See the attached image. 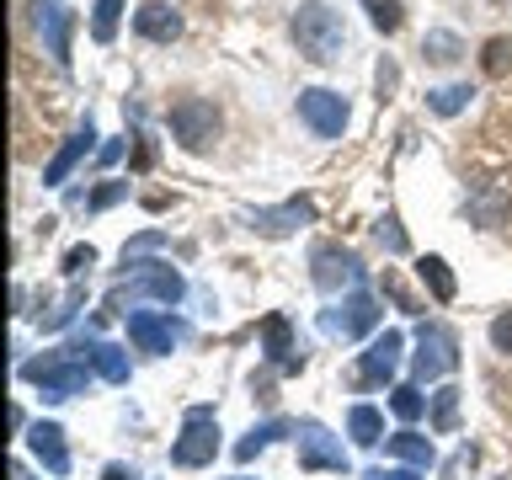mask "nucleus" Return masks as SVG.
<instances>
[{
  "label": "nucleus",
  "mask_w": 512,
  "mask_h": 480,
  "mask_svg": "<svg viewBox=\"0 0 512 480\" xmlns=\"http://www.w3.org/2000/svg\"><path fill=\"white\" fill-rule=\"evenodd\" d=\"M294 43L304 59L315 64H336L347 48V32H342V16H336L331 6H320V0H310V6H299L294 16Z\"/></svg>",
  "instance_id": "1"
},
{
  "label": "nucleus",
  "mask_w": 512,
  "mask_h": 480,
  "mask_svg": "<svg viewBox=\"0 0 512 480\" xmlns=\"http://www.w3.org/2000/svg\"><path fill=\"white\" fill-rule=\"evenodd\" d=\"M22 374H27L32 384H43L48 400H70V395L86 390V358H80L75 347H70V352H48V358L27 363Z\"/></svg>",
  "instance_id": "2"
},
{
  "label": "nucleus",
  "mask_w": 512,
  "mask_h": 480,
  "mask_svg": "<svg viewBox=\"0 0 512 480\" xmlns=\"http://www.w3.org/2000/svg\"><path fill=\"white\" fill-rule=\"evenodd\" d=\"M219 454V422L208 406H192L187 422H182V438L171 443V459L182 464V470H198V464H208Z\"/></svg>",
  "instance_id": "3"
},
{
  "label": "nucleus",
  "mask_w": 512,
  "mask_h": 480,
  "mask_svg": "<svg viewBox=\"0 0 512 480\" xmlns=\"http://www.w3.org/2000/svg\"><path fill=\"white\" fill-rule=\"evenodd\" d=\"M171 128H176V139H182L187 150H203V144L214 139V128H219V112H214V102L182 96V102L171 107Z\"/></svg>",
  "instance_id": "4"
},
{
  "label": "nucleus",
  "mask_w": 512,
  "mask_h": 480,
  "mask_svg": "<svg viewBox=\"0 0 512 480\" xmlns=\"http://www.w3.org/2000/svg\"><path fill=\"white\" fill-rule=\"evenodd\" d=\"M454 363H459L454 331H448V326H422V336H416V379H438Z\"/></svg>",
  "instance_id": "5"
},
{
  "label": "nucleus",
  "mask_w": 512,
  "mask_h": 480,
  "mask_svg": "<svg viewBox=\"0 0 512 480\" xmlns=\"http://www.w3.org/2000/svg\"><path fill=\"white\" fill-rule=\"evenodd\" d=\"M299 464L304 470H347V448L320 422H299Z\"/></svg>",
  "instance_id": "6"
},
{
  "label": "nucleus",
  "mask_w": 512,
  "mask_h": 480,
  "mask_svg": "<svg viewBox=\"0 0 512 480\" xmlns=\"http://www.w3.org/2000/svg\"><path fill=\"white\" fill-rule=\"evenodd\" d=\"M320 326H326V336H363V331H374L379 326V304L368 299V294H352L347 304H336V310L320 315Z\"/></svg>",
  "instance_id": "7"
},
{
  "label": "nucleus",
  "mask_w": 512,
  "mask_h": 480,
  "mask_svg": "<svg viewBox=\"0 0 512 480\" xmlns=\"http://www.w3.org/2000/svg\"><path fill=\"white\" fill-rule=\"evenodd\" d=\"M299 112H304V123H310L315 134H326V139L347 128V102H342V96H331V91H304Z\"/></svg>",
  "instance_id": "8"
},
{
  "label": "nucleus",
  "mask_w": 512,
  "mask_h": 480,
  "mask_svg": "<svg viewBox=\"0 0 512 480\" xmlns=\"http://www.w3.org/2000/svg\"><path fill=\"white\" fill-rule=\"evenodd\" d=\"M176 320L171 315H150V310H134L128 315V336L144 347V352H171V342H176Z\"/></svg>",
  "instance_id": "9"
},
{
  "label": "nucleus",
  "mask_w": 512,
  "mask_h": 480,
  "mask_svg": "<svg viewBox=\"0 0 512 480\" xmlns=\"http://www.w3.org/2000/svg\"><path fill=\"white\" fill-rule=\"evenodd\" d=\"M315 283L326 288V294H336V288L358 283V256L352 251H336V246H320L315 251Z\"/></svg>",
  "instance_id": "10"
},
{
  "label": "nucleus",
  "mask_w": 512,
  "mask_h": 480,
  "mask_svg": "<svg viewBox=\"0 0 512 480\" xmlns=\"http://www.w3.org/2000/svg\"><path fill=\"white\" fill-rule=\"evenodd\" d=\"M400 368V331H384L374 347L363 352V363H358V379L363 384H384Z\"/></svg>",
  "instance_id": "11"
},
{
  "label": "nucleus",
  "mask_w": 512,
  "mask_h": 480,
  "mask_svg": "<svg viewBox=\"0 0 512 480\" xmlns=\"http://www.w3.org/2000/svg\"><path fill=\"white\" fill-rule=\"evenodd\" d=\"M27 443H32V454L48 464V475H64V470H70V448H64V432H59L54 422H38Z\"/></svg>",
  "instance_id": "12"
},
{
  "label": "nucleus",
  "mask_w": 512,
  "mask_h": 480,
  "mask_svg": "<svg viewBox=\"0 0 512 480\" xmlns=\"http://www.w3.org/2000/svg\"><path fill=\"white\" fill-rule=\"evenodd\" d=\"M134 294H155V299L176 304V299H182V278H176L171 267L150 262V267H139V272H134Z\"/></svg>",
  "instance_id": "13"
},
{
  "label": "nucleus",
  "mask_w": 512,
  "mask_h": 480,
  "mask_svg": "<svg viewBox=\"0 0 512 480\" xmlns=\"http://www.w3.org/2000/svg\"><path fill=\"white\" fill-rule=\"evenodd\" d=\"M262 342H267V358H272V363H283L288 374H294V368L304 363V358H294V331H288V320H283V315H267Z\"/></svg>",
  "instance_id": "14"
},
{
  "label": "nucleus",
  "mask_w": 512,
  "mask_h": 480,
  "mask_svg": "<svg viewBox=\"0 0 512 480\" xmlns=\"http://www.w3.org/2000/svg\"><path fill=\"white\" fill-rule=\"evenodd\" d=\"M134 27L144 32V38H155V43H171L176 32H182V16H176V11H166V6H139Z\"/></svg>",
  "instance_id": "15"
},
{
  "label": "nucleus",
  "mask_w": 512,
  "mask_h": 480,
  "mask_svg": "<svg viewBox=\"0 0 512 480\" xmlns=\"http://www.w3.org/2000/svg\"><path fill=\"white\" fill-rule=\"evenodd\" d=\"M86 150H91V128H86V134H75V139H70V144H64V150H59L54 160H48V171H43V182H48V187H59V182H64V176H70V166H75V160H80V155H86Z\"/></svg>",
  "instance_id": "16"
},
{
  "label": "nucleus",
  "mask_w": 512,
  "mask_h": 480,
  "mask_svg": "<svg viewBox=\"0 0 512 480\" xmlns=\"http://www.w3.org/2000/svg\"><path fill=\"white\" fill-rule=\"evenodd\" d=\"M416 272H422V283L432 288V299H438V304L454 299V272H448L443 256H422V262H416Z\"/></svg>",
  "instance_id": "17"
},
{
  "label": "nucleus",
  "mask_w": 512,
  "mask_h": 480,
  "mask_svg": "<svg viewBox=\"0 0 512 480\" xmlns=\"http://www.w3.org/2000/svg\"><path fill=\"white\" fill-rule=\"evenodd\" d=\"M86 358L96 363V374H102L107 384H123L128 379V358H123V347H112V342H96Z\"/></svg>",
  "instance_id": "18"
},
{
  "label": "nucleus",
  "mask_w": 512,
  "mask_h": 480,
  "mask_svg": "<svg viewBox=\"0 0 512 480\" xmlns=\"http://www.w3.org/2000/svg\"><path fill=\"white\" fill-rule=\"evenodd\" d=\"M347 432H352V443L374 448V443L384 438V422H379V411H374V406H352V416H347Z\"/></svg>",
  "instance_id": "19"
},
{
  "label": "nucleus",
  "mask_w": 512,
  "mask_h": 480,
  "mask_svg": "<svg viewBox=\"0 0 512 480\" xmlns=\"http://www.w3.org/2000/svg\"><path fill=\"white\" fill-rule=\"evenodd\" d=\"M384 448H390L395 459L416 464V470H427V464H432V443H427V438H416V432H395V438L384 443Z\"/></svg>",
  "instance_id": "20"
},
{
  "label": "nucleus",
  "mask_w": 512,
  "mask_h": 480,
  "mask_svg": "<svg viewBox=\"0 0 512 480\" xmlns=\"http://www.w3.org/2000/svg\"><path fill=\"white\" fill-rule=\"evenodd\" d=\"M310 214H315V208H310V203L299 198V203L278 208V214H256V230H267V235H288V230H294L299 219H310Z\"/></svg>",
  "instance_id": "21"
},
{
  "label": "nucleus",
  "mask_w": 512,
  "mask_h": 480,
  "mask_svg": "<svg viewBox=\"0 0 512 480\" xmlns=\"http://www.w3.org/2000/svg\"><path fill=\"white\" fill-rule=\"evenodd\" d=\"M38 27H48V48H54V59H64V32H70V16L59 6H38Z\"/></svg>",
  "instance_id": "22"
},
{
  "label": "nucleus",
  "mask_w": 512,
  "mask_h": 480,
  "mask_svg": "<svg viewBox=\"0 0 512 480\" xmlns=\"http://www.w3.org/2000/svg\"><path fill=\"white\" fill-rule=\"evenodd\" d=\"M454 416H459V390H454V384H443V390L432 395V427L454 432Z\"/></svg>",
  "instance_id": "23"
},
{
  "label": "nucleus",
  "mask_w": 512,
  "mask_h": 480,
  "mask_svg": "<svg viewBox=\"0 0 512 480\" xmlns=\"http://www.w3.org/2000/svg\"><path fill=\"white\" fill-rule=\"evenodd\" d=\"M288 432V422H267V427H251L246 432V443H235V459H251V454H262V448L272 443V438H283Z\"/></svg>",
  "instance_id": "24"
},
{
  "label": "nucleus",
  "mask_w": 512,
  "mask_h": 480,
  "mask_svg": "<svg viewBox=\"0 0 512 480\" xmlns=\"http://www.w3.org/2000/svg\"><path fill=\"white\" fill-rule=\"evenodd\" d=\"M363 6H368V16H374L379 32H395L400 22H406V6H400V0H363Z\"/></svg>",
  "instance_id": "25"
},
{
  "label": "nucleus",
  "mask_w": 512,
  "mask_h": 480,
  "mask_svg": "<svg viewBox=\"0 0 512 480\" xmlns=\"http://www.w3.org/2000/svg\"><path fill=\"white\" fill-rule=\"evenodd\" d=\"M422 54H427L432 64H454V59H459V38H454V32H427Z\"/></svg>",
  "instance_id": "26"
},
{
  "label": "nucleus",
  "mask_w": 512,
  "mask_h": 480,
  "mask_svg": "<svg viewBox=\"0 0 512 480\" xmlns=\"http://www.w3.org/2000/svg\"><path fill=\"white\" fill-rule=\"evenodd\" d=\"M390 411L400 416V422H416V416H422V411H427V400H422V395H416V390H411V384H400V390L390 395Z\"/></svg>",
  "instance_id": "27"
},
{
  "label": "nucleus",
  "mask_w": 512,
  "mask_h": 480,
  "mask_svg": "<svg viewBox=\"0 0 512 480\" xmlns=\"http://www.w3.org/2000/svg\"><path fill=\"white\" fill-rule=\"evenodd\" d=\"M427 102H432V112H459L464 102H470V86H443V91H427Z\"/></svg>",
  "instance_id": "28"
},
{
  "label": "nucleus",
  "mask_w": 512,
  "mask_h": 480,
  "mask_svg": "<svg viewBox=\"0 0 512 480\" xmlns=\"http://www.w3.org/2000/svg\"><path fill=\"white\" fill-rule=\"evenodd\" d=\"M118 11H123V0H96V22H91L96 43H107V38H112V27H118Z\"/></svg>",
  "instance_id": "29"
},
{
  "label": "nucleus",
  "mask_w": 512,
  "mask_h": 480,
  "mask_svg": "<svg viewBox=\"0 0 512 480\" xmlns=\"http://www.w3.org/2000/svg\"><path fill=\"white\" fill-rule=\"evenodd\" d=\"M80 299H86V288H70V294H64V299L54 304V310H48V315H43V326H48V331H59V326H64V320H70V315L80 310Z\"/></svg>",
  "instance_id": "30"
},
{
  "label": "nucleus",
  "mask_w": 512,
  "mask_h": 480,
  "mask_svg": "<svg viewBox=\"0 0 512 480\" xmlns=\"http://www.w3.org/2000/svg\"><path fill=\"white\" fill-rule=\"evenodd\" d=\"M486 75H507V64H512V38H491L486 43Z\"/></svg>",
  "instance_id": "31"
},
{
  "label": "nucleus",
  "mask_w": 512,
  "mask_h": 480,
  "mask_svg": "<svg viewBox=\"0 0 512 480\" xmlns=\"http://www.w3.org/2000/svg\"><path fill=\"white\" fill-rule=\"evenodd\" d=\"M491 342H496V352H512V310L491 320Z\"/></svg>",
  "instance_id": "32"
},
{
  "label": "nucleus",
  "mask_w": 512,
  "mask_h": 480,
  "mask_svg": "<svg viewBox=\"0 0 512 480\" xmlns=\"http://www.w3.org/2000/svg\"><path fill=\"white\" fill-rule=\"evenodd\" d=\"M91 262H96V251H91V246H75L70 256H64V272H70V278H80V272H86Z\"/></svg>",
  "instance_id": "33"
},
{
  "label": "nucleus",
  "mask_w": 512,
  "mask_h": 480,
  "mask_svg": "<svg viewBox=\"0 0 512 480\" xmlns=\"http://www.w3.org/2000/svg\"><path fill=\"white\" fill-rule=\"evenodd\" d=\"M379 240H384L390 251H406V235H400V224H395V219H384V224H379Z\"/></svg>",
  "instance_id": "34"
},
{
  "label": "nucleus",
  "mask_w": 512,
  "mask_h": 480,
  "mask_svg": "<svg viewBox=\"0 0 512 480\" xmlns=\"http://www.w3.org/2000/svg\"><path fill=\"white\" fill-rule=\"evenodd\" d=\"M118 198H123V182H112V187H102V192H96L91 203H96V208H107V203H118Z\"/></svg>",
  "instance_id": "35"
},
{
  "label": "nucleus",
  "mask_w": 512,
  "mask_h": 480,
  "mask_svg": "<svg viewBox=\"0 0 512 480\" xmlns=\"http://www.w3.org/2000/svg\"><path fill=\"white\" fill-rule=\"evenodd\" d=\"M363 480H416V475H406V470H368Z\"/></svg>",
  "instance_id": "36"
},
{
  "label": "nucleus",
  "mask_w": 512,
  "mask_h": 480,
  "mask_svg": "<svg viewBox=\"0 0 512 480\" xmlns=\"http://www.w3.org/2000/svg\"><path fill=\"white\" fill-rule=\"evenodd\" d=\"M102 480H139L134 470H128V464H107V475Z\"/></svg>",
  "instance_id": "37"
}]
</instances>
